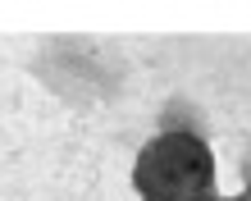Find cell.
Masks as SVG:
<instances>
[{
	"label": "cell",
	"mask_w": 251,
	"mask_h": 201,
	"mask_svg": "<svg viewBox=\"0 0 251 201\" xmlns=\"http://www.w3.org/2000/svg\"><path fill=\"white\" fill-rule=\"evenodd\" d=\"M146 201H215V155L197 133H160L132 169Z\"/></svg>",
	"instance_id": "6da1fadb"
},
{
	"label": "cell",
	"mask_w": 251,
	"mask_h": 201,
	"mask_svg": "<svg viewBox=\"0 0 251 201\" xmlns=\"http://www.w3.org/2000/svg\"><path fill=\"white\" fill-rule=\"evenodd\" d=\"M215 201H219V197H215ZM238 201H242V197H238Z\"/></svg>",
	"instance_id": "7a4b0ae2"
}]
</instances>
